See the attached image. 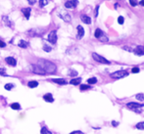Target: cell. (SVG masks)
I'll return each instance as SVG.
<instances>
[{
	"mask_svg": "<svg viewBox=\"0 0 144 134\" xmlns=\"http://www.w3.org/2000/svg\"><path fill=\"white\" fill-rule=\"evenodd\" d=\"M38 66L45 71V74H53L56 72L57 71V67L54 63L50 62V61H47V60H43V59H40L38 60Z\"/></svg>",
	"mask_w": 144,
	"mask_h": 134,
	"instance_id": "1",
	"label": "cell"
},
{
	"mask_svg": "<svg viewBox=\"0 0 144 134\" xmlns=\"http://www.w3.org/2000/svg\"><path fill=\"white\" fill-rule=\"evenodd\" d=\"M129 75V72L126 71H117L113 72V74H111V77L114 79H120V78H123V77H125Z\"/></svg>",
	"mask_w": 144,
	"mask_h": 134,
	"instance_id": "2",
	"label": "cell"
},
{
	"mask_svg": "<svg viewBox=\"0 0 144 134\" xmlns=\"http://www.w3.org/2000/svg\"><path fill=\"white\" fill-rule=\"evenodd\" d=\"M92 58L94 59V61L100 63V64H105V65H110V61H108L106 58L102 57L101 55H99L97 53H92Z\"/></svg>",
	"mask_w": 144,
	"mask_h": 134,
	"instance_id": "3",
	"label": "cell"
},
{
	"mask_svg": "<svg viewBox=\"0 0 144 134\" xmlns=\"http://www.w3.org/2000/svg\"><path fill=\"white\" fill-rule=\"evenodd\" d=\"M30 70L32 71V72H34L36 74H40V75L46 74L45 71H44L38 65H30Z\"/></svg>",
	"mask_w": 144,
	"mask_h": 134,
	"instance_id": "4",
	"label": "cell"
},
{
	"mask_svg": "<svg viewBox=\"0 0 144 134\" xmlns=\"http://www.w3.org/2000/svg\"><path fill=\"white\" fill-rule=\"evenodd\" d=\"M59 17L62 20H64L65 22H67V23H70V22L72 21L71 15L68 12H66V11H61V12L59 13Z\"/></svg>",
	"mask_w": 144,
	"mask_h": 134,
	"instance_id": "5",
	"label": "cell"
},
{
	"mask_svg": "<svg viewBox=\"0 0 144 134\" xmlns=\"http://www.w3.org/2000/svg\"><path fill=\"white\" fill-rule=\"evenodd\" d=\"M47 40L52 44H55L57 42V32H56V30H52L50 33H49L48 37H47Z\"/></svg>",
	"mask_w": 144,
	"mask_h": 134,
	"instance_id": "6",
	"label": "cell"
},
{
	"mask_svg": "<svg viewBox=\"0 0 144 134\" xmlns=\"http://www.w3.org/2000/svg\"><path fill=\"white\" fill-rule=\"evenodd\" d=\"M126 107L130 109V110H137V109H140V108H143L144 105L143 104H139V103H135V102H130V103H127L126 104Z\"/></svg>",
	"mask_w": 144,
	"mask_h": 134,
	"instance_id": "7",
	"label": "cell"
},
{
	"mask_svg": "<svg viewBox=\"0 0 144 134\" xmlns=\"http://www.w3.org/2000/svg\"><path fill=\"white\" fill-rule=\"evenodd\" d=\"M77 4H79L77 0H71V1H67L65 3V7L68 9H74L77 6Z\"/></svg>",
	"mask_w": 144,
	"mask_h": 134,
	"instance_id": "8",
	"label": "cell"
},
{
	"mask_svg": "<svg viewBox=\"0 0 144 134\" xmlns=\"http://www.w3.org/2000/svg\"><path fill=\"white\" fill-rule=\"evenodd\" d=\"M133 52H134V54H135L136 56H143V55H144V46H141V45L137 46V47L133 50Z\"/></svg>",
	"mask_w": 144,
	"mask_h": 134,
	"instance_id": "9",
	"label": "cell"
},
{
	"mask_svg": "<svg viewBox=\"0 0 144 134\" xmlns=\"http://www.w3.org/2000/svg\"><path fill=\"white\" fill-rule=\"evenodd\" d=\"M77 39H81L84 35V30L81 26H77Z\"/></svg>",
	"mask_w": 144,
	"mask_h": 134,
	"instance_id": "10",
	"label": "cell"
},
{
	"mask_svg": "<svg viewBox=\"0 0 144 134\" xmlns=\"http://www.w3.org/2000/svg\"><path fill=\"white\" fill-rule=\"evenodd\" d=\"M5 61H6V63L9 66H12V67H15L16 64H17V61H16V59L13 58V57H7L6 59H5Z\"/></svg>",
	"mask_w": 144,
	"mask_h": 134,
	"instance_id": "11",
	"label": "cell"
},
{
	"mask_svg": "<svg viewBox=\"0 0 144 134\" xmlns=\"http://www.w3.org/2000/svg\"><path fill=\"white\" fill-rule=\"evenodd\" d=\"M43 99L45 100L46 102H49V103H53V102H54V98H53V96H52L51 93L45 94V95L43 96Z\"/></svg>",
	"mask_w": 144,
	"mask_h": 134,
	"instance_id": "12",
	"label": "cell"
},
{
	"mask_svg": "<svg viewBox=\"0 0 144 134\" xmlns=\"http://www.w3.org/2000/svg\"><path fill=\"white\" fill-rule=\"evenodd\" d=\"M80 19H81V21L83 22L84 24H86V25H89V24H91V19H90L88 16H86V15H81Z\"/></svg>",
	"mask_w": 144,
	"mask_h": 134,
	"instance_id": "13",
	"label": "cell"
},
{
	"mask_svg": "<svg viewBox=\"0 0 144 134\" xmlns=\"http://www.w3.org/2000/svg\"><path fill=\"white\" fill-rule=\"evenodd\" d=\"M52 81L55 82V83H57V84H61V85L67 84V81H66L65 79H63V78H54V79H52Z\"/></svg>",
	"mask_w": 144,
	"mask_h": 134,
	"instance_id": "14",
	"label": "cell"
},
{
	"mask_svg": "<svg viewBox=\"0 0 144 134\" xmlns=\"http://www.w3.org/2000/svg\"><path fill=\"white\" fill-rule=\"evenodd\" d=\"M2 20H3V23H4V25L6 26H12V23H11V21L9 20V18L8 17H6V16H4L3 18H2Z\"/></svg>",
	"mask_w": 144,
	"mask_h": 134,
	"instance_id": "15",
	"label": "cell"
},
{
	"mask_svg": "<svg viewBox=\"0 0 144 134\" xmlns=\"http://www.w3.org/2000/svg\"><path fill=\"white\" fill-rule=\"evenodd\" d=\"M104 34V32L102 31V30H100V29H96V30H95V32H94V36H95L96 38H100L102 35Z\"/></svg>",
	"mask_w": 144,
	"mask_h": 134,
	"instance_id": "16",
	"label": "cell"
},
{
	"mask_svg": "<svg viewBox=\"0 0 144 134\" xmlns=\"http://www.w3.org/2000/svg\"><path fill=\"white\" fill-rule=\"evenodd\" d=\"M24 13V16L26 17L27 19H30V8H25L22 10Z\"/></svg>",
	"mask_w": 144,
	"mask_h": 134,
	"instance_id": "17",
	"label": "cell"
},
{
	"mask_svg": "<svg viewBox=\"0 0 144 134\" xmlns=\"http://www.w3.org/2000/svg\"><path fill=\"white\" fill-rule=\"evenodd\" d=\"M80 81H81L80 77H76V78H73V79H72L70 81V83H71V84H73V85H79L80 83Z\"/></svg>",
	"mask_w": 144,
	"mask_h": 134,
	"instance_id": "18",
	"label": "cell"
},
{
	"mask_svg": "<svg viewBox=\"0 0 144 134\" xmlns=\"http://www.w3.org/2000/svg\"><path fill=\"white\" fill-rule=\"evenodd\" d=\"M27 86H29L30 88H35L38 86V82L35 81V80H31V81H29V83H27Z\"/></svg>",
	"mask_w": 144,
	"mask_h": 134,
	"instance_id": "19",
	"label": "cell"
},
{
	"mask_svg": "<svg viewBox=\"0 0 144 134\" xmlns=\"http://www.w3.org/2000/svg\"><path fill=\"white\" fill-rule=\"evenodd\" d=\"M19 47H21V48H27V41H25V40H21L20 42H19Z\"/></svg>",
	"mask_w": 144,
	"mask_h": 134,
	"instance_id": "20",
	"label": "cell"
},
{
	"mask_svg": "<svg viewBox=\"0 0 144 134\" xmlns=\"http://www.w3.org/2000/svg\"><path fill=\"white\" fill-rule=\"evenodd\" d=\"M97 82V78L96 77H91V78H88L87 79V83L88 84H95Z\"/></svg>",
	"mask_w": 144,
	"mask_h": 134,
	"instance_id": "21",
	"label": "cell"
},
{
	"mask_svg": "<svg viewBox=\"0 0 144 134\" xmlns=\"http://www.w3.org/2000/svg\"><path fill=\"white\" fill-rule=\"evenodd\" d=\"M136 128L139 130H144V121H140L136 124Z\"/></svg>",
	"mask_w": 144,
	"mask_h": 134,
	"instance_id": "22",
	"label": "cell"
},
{
	"mask_svg": "<svg viewBox=\"0 0 144 134\" xmlns=\"http://www.w3.org/2000/svg\"><path fill=\"white\" fill-rule=\"evenodd\" d=\"M11 108H12L13 110H20L21 106H20L19 103H13V104H11Z\"/></svg>",
	"mask_w": 144,
	"mask_h": 134,
	"instance_id": "23",
	"label": "cell"
},
{
	"mask_svg": "<svg viewBox=\"0 0 144 134\" xmlns=\"http://www.w3.org/2000/svg\"><path fill=\"white\" fill-rule=\"evenodd\" d=\"M49 2V0H39V7L43 8L45 5H47Z\"/></svg>",
	"mask_w": 144,
	"mask_h": 134,
	"instance_id": "24",
	"label": "cell"
},
{
	"mask_svg": "<svg viewBox=\"0 0 144 134\" xmlns=\"http://www.w3.org/2000/svg\"><path fill=\"white\" fill-rule=\"evenodd\" d=\"M99 40H100L101 42H108V41H109V38H108V37H107V35L104 33V34H103V35H102L100 38H99Z\"/></svg>",
	"mask_w": 144,
	"mask_h": 134,
	"instance_id": "25",
	"label": "cell"
},
{
	"mask_svg": "<svg viewBox=\"0 0 144 134\" xmlns=\"http://www.w3.org/2000/svg\"><path fill=\"white\" fill-rule=\"evenodd\" d=\"M40 132H41V134H52L50 131H49V130L47 129L46 127H42V128H41V131H40Z\"/></svg>",
	"mask_w": 144,
	"mask_h": 134,
	"instance_id": "26",
	"label": "cell"
},
{
	"mask_svg": "<svg viewBox=\"0 0 144 134\" xmlns=\"http://www.w3.org/2000/svg\"><path fill=\"white\" fill-rule=\"evenodd\" d=\"M14 87V84H12V83H7V84H5L4 88L6 89V90H11Z\"/></svg>",
	"mask_w": 144,
	"mask_h": 134,
	"instance_id": "27",
	"label": "cell"
},
{
	"mask_svg": "<svg viewBox=\"0 0 144 134\" xmlns=\"http://www.w3.org/2000/svg\"><path fill=\"white\" fill-rule=\"evenodd\" d=\"M135 97H136V99H137V100H139V101H143V100H144V95H143L142 93L137 94Z\"/></svg>",
	"mask_w": 144,
	"mask_h": 134,
	"instance_id": "28",
	"label": "cell"
},
{
	"mask_svg": "<svg viewBox=\"0 0 144 134\" xmlns=\"http://www.w3.org/2000/svg\"><path fill=\"white\" fill-rule=\"evenodd\" d=\"M69 75H71V76H76L77 75V71H75V70H71L69 71Z\"/></svg>",
	"mask_w": 144,
	"mask_h": 134,
	"instance_id": "29",
	"label": "cell"
},
{
	"mask_svg": "<svg viewBox=\"0 0 144 134\" xmlns=\"http://www.w3.org/2000/svg\"><path fill=\"white\" fill-rule=\"evenodd\" d=\"M129 4H130V6L135 7L136 5L138 4V1H137V0H129Z\"/></svg>",
	"mask_w": 144,
	"mask_h": 134,
	"instance_id": "30",
	"label": "cell"
},
{
	"mask_svg": "<svg viewBox=\"0 0 144 134\" xmlns=\"http://www.w3.org/2000/svg\"><path fill=\"white\" fill-rule=\"evenodd\" d=\"M118 23H119L120 25H123V24L125 23V19H124V17H121V16L119 17V18H118Z\"/></svg>",
	"mask_w": 144,
	"mask_h": 134,
	"instance_id": "31",
	"label": "cell"
},
{
	"mask_svg": "<svg viewBox=\"0 0 144 134\" xmlns=\"http://www.w3.org/2000/svg\"><path fill=\"white\" fill-rule=\"evenodd\" d=\"M87 89H90L89 85H85V84L80 85V90H87Z\"/></svg>",
	"mask_w": 144,
	"mask_h": 134,
	"instance_id": "32",
	"label": "cell"
},
{
	"mask_svg": "<svg viewBox=\"0 0 144 134\" xmlns=\"http://www.w3.org/2000/svg\"><path fill=\"white\" fill-rule=\"evenodd\" d=\"M43 50H44V51H45V52H50L52 49H51V47H50V46L44 45V46H43Z\"/></svg>",
	"mask_w": 144,
	"mask_h": 134,
	"instance_id": "33",
	"label": "cell"
},
{
	"mask_svg": "<svg viewBox=\"0 0 144 134\" xmlns=\"http://www.w3.org/2000/svg\"><path fill=\"white\" fill-rule=\"evenodd\" d=\"M139 68H136V67H135V68H133V69H132L131 70V72H132V74H137V72H139Z\"/></svg>",
	"mask_w": 144,
	"mask_h": 134,
	"instance_id": "34",
	"label": "cell"
},
{
	"mask_svg": "<svg viewBox=\"0 0 144 134\" xmlns=\"http://www.w3.org/2000/svg\"><path fill=\"white\" fill-rule=\"evenodd\" d=\"M123 49H124V50H126V51H129V52L133 51V50H132V48H131V47H129V46H124Z\"/></svg>",
	"mask_w": 144,
	"mask_h": 134,
	"instance_id": "35",
	"label": "cell"
},
{
	"mask_svg": "<svg viewBox=\"0 0 144 134\" xmlns=\"http://www.w3.org/2000/svg\"><path fill=\"white\" fill-rule=\"evenodd\" d=\"M98 10H99V5H97L96 8H95V12H94V16H95V17L98 16Z\"/></svg>",
	"mask_w": 144,
	"mask_h": 134,
	"instance_id": "36",
	"label": "cell"
},
{
	"mask_svg": "<svg viewBox=\"0 0 144 134\" xmlns=\"http://www.w3.org/2000/svg\"><path fill=\"white\" fill-rule=\"evenodd\" d=\"M5 46H6V44H5V42H4V41H2V40H0V47H1V48H4Z\"/></svg>",
	"mask_w": 144,
	"mask_h": 134,
	"instance_id": "37",
	"label": "cell"
},
{
	"mask_svg": "<svg viewBox=\"0 0 144 134\" xmlns=\"http://www.w3.org/2000/svg\"><path fill=\"white\" fill-rule=\"evenodd\" d=\"M27 2H29L30 5H34L36 2V0H27Z\"/></svg>",
	"mask_w": 144,
	"mask_h": 134,
	"instance_id": "38",
	"label": "cell"
},
{
	"mask_svg": "<svg viewBox=\"0 0 144 134\" xmlns=\"http://www.w3.org/2000/svg\"><path fill=\"white\" fill-rule=\"evenodd\" d=\"M70 134H83L81 131H79V130H76V131H73V132H71Z\"/></svg>",
	"mask_w": 144,
	"mask_h": 134,
	"instance_id": "39",
	"label": "cell"
},
{
	"mask_svg": "<svg viewBox=\"0 0 144 134\" xmlns=\"http://www.w3.org/2000/svg\"><path fill=\"white\" fill-rule=\"evenodd\" d=\"M112 125H113V126H118V125H119V122L113 120V121H112Z\"/></svg>",
	"mask_w": 144,
	"mask_h": 134,
	"instance_id": "40",
	"label": "cell"
},
{
	"mask_svg": "<svg viewBox=\"0 0 144 134\" xmlns=\"http://www.w3.org/2000/svg\"><path fill=\"white\" fill-rule=\"evenodd\" d=\"M139 4L141 5V6H144V0H141V1L139 2Z\"/></svg>",
	"mask_w": 144,
	"mask_h": 134,
	"instance_id": "41",
	"label": "cell"
}]
</instances>
